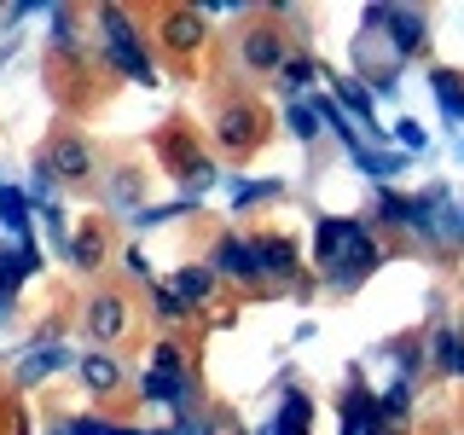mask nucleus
Here are the masks:
<instances>
[{"mask_svg": "<svg viewBox=\"0 0 464 435\" xmlns=\"http://www.w3.org/2000/svg\"><path fill=\"white\" fill-rule=\"evenodd\" d=\"M331 82H337V105H343V116H360V128H366L372 140L383 134V128H377V93H372V87H360L354 76H331Z\"/></svg>", "mask_w": 464, "mask_h": 435, "instance_id": "obj_7", "label": "nucleus"}, {"mask_svg": "<svg viewBox=\"0 0 464 435\" xmlns=\"http://www.w3.org/2000/svg\"><path fill=\"white\" fill-rule=\"evenodd\" d=\"M285 128H290L296 140H314V134H319V116H314V105H308V99H296V105L285 111Z\"/></svg>", "mask_w": 464, "mask_h": 435, "instance_id": "obj_27", "label": "nucleus"}, {"mask_svg": "<svg viewBox=\"0 0 464 435\" xmlns=\"http://www.w3.org/2000/svg\"><path fill=\"white\" fill-rule=\"evenodd\" d=\"M354 163L372 174V180H389V174H401V157H389V151H372V145H360L354 151Z\"/></svg>", "mask_w": 464, "mask_h": 435, "instance_id": "obj_26", "label": "nucleus"}, {"mask_svg": "<svg viewBox=\"0 0 464 435\" xmlns=\"http://www.w3.org/2000/svg\"><path fill=\"white\" fill-rule=\"evenodd\" d=\"M87 331H93L99 343L122 337V331H128V302L122 296H93V308H87Z\"/></svg>", "mask_w": 464, "mask_h": 435, "instance_id": "obj_9", "label": "nucleus"}, {"mask_svg": "<svg viewBox=\"0 0 464 435\" xmlns=\"http://www.w3.org/2000/svg\"><path fill=\"white\" fill-rule=\"evenodd\" d=\"M430 87H435V99H441L447 122H464V82L453 70H430Z\"/></svg>", "mask_w": 464, "mask_h": 435, "instance_id": "obj_19", "label": "nucleus"}, {"mask_svg": "<svg viewBox=\"0 0 464 435\" xmlns=\"http://www.w3.org/2000/svg\"><path fill=\"white\" fill-rule=\"evenodd\" d=\"M64 360H70V348H64V343H41V348H29V354H24L18 377H24V383H35V377H53L58 366H64Z\"/></svg>", "mask_w": 464, "mask_h": 435, "instance_id": "obj_14", "label": "nucleus"}, {"mask_svg": "<svg viewBox=\"0 0 464 435\" xmlns=\"http://www.w3.org/2000/svg\"><path fill=\"white\" fill-rule=\"evenodd\" d=\"M435 203H441V186L424 198H401V192H377V221L389 227H406L418 238H430V221H435Z\"/></svg>", "mask_w": 464, "mask_h": 435, "instance_id": "obj_4", "label": "nucleus"}, {"mask_svg": "<svg viewBox=\"0 0 464 435\" xmlns=\"http://www.w3.org/2000/svg\"><path fill=\"white\" fill-rule=\"evenodd\" d=\"M273 192H279V180H238V174L227 180V198L238 203V209H244V203H261V198H273Z\"/></svg>", "mask_w": 464, "mask_h": 435, "instance_id": "obj_24", "label": "nucleus"}, {"mask_svg": "<svg viewBox=\"0 0 464 435\" xmlns=\"http://www.w3.org/2000/svg\"><path fill=\"white\" fill-rule=\"evenodd\" d=\"M122 273H128V279H151V261H145V250H128L122 256Z\"/></svg>", "mask_w": 464, "mask_h": 435, "instance_id": "obj_33", "label": "nucleus"}, {"mask_svg": "<svg viewBox=\"0 0 464 435\" xmlns=\"http://www.w3.org/2000/svg\"><path fill=\"white\" fill-rule=\"evenodd\" d=\"M314 250H319V267H325V279L337 290H354L377 261H383L377 244H372V232H366V221H348V215H325V221H319Z\"/></svg>", "mask_w": 464, "mask_h": 435, "instance_id": "obj_1", "label": "nucleus"}, {"mask_svg": "<svg viewBox=\"0 0 464 435\" xmlns=\"http://www.w3.org/2000/svg\"><path fill=\"white\" fill-rule=\"evenodd\" d=\"M35 267H41V250H35V244H18V250L0 256V302H6V296H12V290H18Z\"/></svg>", "mask_w": 464, "mask_h": 435, "instance_id": "obj_11", "label": "nucleus"}, {"mask_svg": "<svg viewBox=\"0 0 464 435\" xmlns=\"http://www.w3.org/2000/svg\"><path fill=\"white\" fill-rule=\"evenodd\" d=\"M64 435H134V430H116V424H99V418H76Z\"/></svg>", "mask_w": 464, "mask_h": 435, "instance_id": "obj_32", "label": "nucleus"}, {"mask_svg": "<svg viewBox=\"0 0 464 435\" xmlns=\"http://www.w3.org/2000/svg\"><path fill=\"white\" fill-rule=\"evenodd\" d=\"M383 29H389V47H395V58H418V47H424V18L406 6H389L383 12Z\"/></svg>", "mask_w": 464, "mask_h": 435, "instance_id": "obj_8", "label": "nucleus"}, {"mask_svg": "<svg viewBox=\"0 0 464 435\" xmlns=\"http://www.w3.org/2000/svg\"><path fill=\"white\" fill-rule=\"evenodd\" d=\"M290 267H296L290 238H256V273H267V279H290Z\"/></svg>", "mask_w": 464, "mask_h": 435, "instance_id": "obj_13", "label": "nucleus"}, {"mask_svg": "<svg viewBox=\"0 0 464 435\" xmlns=\"http://www.w3.org/2000/svg\"><path fill=\"white\" fill-rule=\"evenodd\" d=\"M58 435H64V430H58Z\"/></svg>", "mask_w": 464, "mask_h": 435, "instance_id": "obj_36", "label": "nucleus"}, {"mask_svg": "<svg viewBox=\"0 0 464 435\" xmlns=\"http://www.w3.org/2000/svg\"><path fill=\"white\" fill-rule=\"evenodd\" d=\"M99 24H105V53H111V64L122 70L128 82H140V87H151L157 82V70H151V58H145V47H140V35L128 29V18L116 6H105L99 12Z\"/></svg>", "mask_w": 464, "mask_h": 435, "instance_id": "obj_2", "label": "nucleus"}, {"mask_svg": "<svg viewBox=\"0 0 464 435\" xmlns=\"http://www.w3.org/2000/svg\"><path fill=\"white\" fill-rule=\"evenodd\" d=\"M99 256H105V238H99V232L70 238V261H76V267H99Z\"/></svg>", "mask_w": 464, "mask_h": 435, "instance_id": "obj_28", "label": "nucleus"}, {"mask_svg": "<svg viewBox=\"0 0 464 435\" xmlns=\"http://www.w3.org/2000/svg\"><path fill=\"white\" fill-rule=\"evenodd\" d=\"M82 383L105 395V389L122 383V372H116V360H111V354H87V360H82Z\"/></svg>", "mask_w": 464, "mask_h": 435, "instance_id": "obj_21", "label": "nucleus"}, {"mask_svg": "<svg viewBox=\"0 0 464 435\" xmlns=\"http://www.w3.org/2000/svg\"><path fill=\"white\" fill-rule=\"evenodd\" d=\"M0 227H6L18 244H29V198L18 186H0Z\"/></svg>", "mask_w": 464, "mask_h": 435, "instance_id": "obj_15", "label": "nucleus"}, {"mask_svg": "<svg viewBox=\"0 0 464 435\" xmlns=\"http://www.w3.org/2000/svg\"><path fill=\"white\" fill-rule=\"evenodd\" d=\"M140 395L145 401H169L174 412H186V401H192V377H186V360H180V348H157V366L140 377Z\"/></svg>", "mask_w": 464, "mask_h": 435, "instance_id": "obj_3", "label": "nucleus"}, {"mask_svg": "<svg viewBox=\"0 0 464 435\" xmlns=\"http://www.w3.org/2000/svg\"><path fill=\"white\" fill-rule=\"evenodd\" d=\"M163 41L174 53H192L198 41H203V18L198 12H169V24H163Z\"/></svg>", "mask_w": 464, "mask_h": 435, "instance_id": "obj_17", "label": "nucleus"}, {"mask_svg": "<svg viewBox=\"0 0 464 435\" xmlns=\"http://www.w3.org/2000/svg\"><path fill=\"white\" fill-rule=\"evenodd\" d=\"M279 76H285L290 93H302V87L314 82V64H308V58H285V70H279Z\"/></svg>", "mask_w": 464, "mask_h": 435, "instance_id": "obj_29", "label": "nucleus"}, {"mask_svg": "<svg viewBox=\"0 0 464 435\" xmlns=\"http://www.w3.org/2000/svg\"><path fill=\"white\" fill-rule=\"evenodd\" d=\"M256 435H279V430H273V424H267V430H256Z\"/></svg>", "mask_w": 464, "mask_h": 435, "instance_id": "obj_34", "label": "nucleus"}, {"mask_svg": "<svg viewBox=\"0 0 464 435\" xmlns=\"http://www.w3.org/2000/svg\"><path fill=\"white\" fill-rule=\"evenodd\" d=\"M395 140L406 145V151H424V145H430V134L412 122V116H401V122H395Z\"/></svg>", "mask_w": 464, "mask_h": 435, "instance_id": "obj_31", "label": "nucleus"}, {"mask_svg": "<svg viewBox=\"0 0 464 435\" xmlns=\"http://www.w3.org/2000/svg\"><path fill=\"white\" fill-rule=\"evenodd\" d=\"M157 319H163V325H180V319H186V302L174 296V290H157Z\"/></svg>", "mask_w": 464, "mask_h": 435, "instance_id": "obj_30", "label": "nucleus"}, {"mask_svg": "<svg viewBox=\"0 0 464 435\" xmlns=\"http://www.w3.org/2000/svg\"><path fill=\"white\" fill-rule=\"evenodd\" d=\"M406 401H412V383H406V377H401V383L389 389L383 401H377V424H401V418L412 412V406H406Z\"/></svg>", "mask_w": 464, "mask_h": 435, "instance_id": "obj_23", "label": "nucleus"}, {"mask_svg": "<svg viewBox=\"0 0 464 435\" xmlns=\"http://www.w3.org/2000/svg\"><path fill=\"white\" fill-rule=\"evenodd\" d=\"M308 418H314V401L290 389V395H285V412H279V424H273V430H279V435H308Z\"/></svg>", "mask_w": 464, "mask_h": 435, "instance_id": "obj_20", "label": "nucleus"}, {"mask_svg": "<svg viewBox=\"0 0 464 435\" xmlns=\"http://www.w3.org/2000/svg\"><path fill=\"white\" fill-rule=\"evenodd\" d=\"M459 157H464V134H459Z\"/></svg>", "mask_w": 464, "mask_h": 435, "instance_id": "obj_35", "label": "nucleus"}, {"mask_svg": "<svg viewBox=\"0 0 464 435\" xmlns=\"http://www.w3.org/2000/svg\"><path fill=\"white\" fill-rule=\"evenodd\" d=\"M244 64H250V70H285L279 29H250V35H244Z\"/></svg>", "mask_w": 464, "mask_h": 435, "instance_id": "obj_10", "label": "nucleus"}, {"mask_svg": "<svg viewBox=\"0 0 464 435\" xmlns=\"http://www.w3.org/2000/svg\"><path fill=\"white\" fill-rule=\"evenodd\" d=\"M41 169L58 174V180H82L87 169H93V151L76 140V134H64V140H53L47 145V157H41Z\"/></svg>", "mask_w": 464, "mask_h": 435, "instance_id": "obj_6", "label": "nucleus"}, {"mask_svg": "<svg viewBox=\"0 0 464 435\" xmlns=\"http://www.w3.org/2000/svg\"><path fill=\"white\" fill-rule=\"evenodd\" d=\"M209 273L215 279H261L256 273V244L250 238H215V250H209Z\"/></svg>", "mask_w": 464, "mask_h": 435, "instance_id": "obj_5", "label": "nucleus"}, {"mask_svg": "<svg viewBox=\"0 0 464 435\" xmlns=\"http://www.w3.org/2000/svg\"><path fill=\"white\" fill-rule=\"evenodd\" d=\"M435 360H441V366L453 372V377H464V337H459L453 325H441V331H435Z\"/></svg>", "mask_w": 464, "mask_h": 435, "instance_id": "obj_22", "label": "nucleus"}, {"mask_svg": "<svg viewBox=\"0 0 464 435\" xmlns=\"http://www.w3.org/2000/svg\"><path fill=\"white\" fill-rule=\"evenodd\" d=\"M221 140L227 145H250L256 140V111H227L221 116Z\"/></svg>", "mask_w": 464, "mask_h": 435, "instance_id": "obj_25", "label": "nucleus"}, {"mask_svg": "<svg viewBox=\"0 0 464 435\" xmlns=\"http://www.w3.org/2000/svg\"><path fill=\"white\" fill-rule=\"evenodd\" d=\"M169 290L186 302V308H192V302H209V290H215V273H209V267H180Z\"/></svg>", "mask_w": 464, "mask_h": 435, "instance_id": "obj_18", "label": "nucleus"}, {"mask_svg": "<svg viewBox=\"0 0 464 435\" xmlns=\"http://www.w3.org/2000/svg\"><path fill=\"white\" fill-rule=\"evenodd\" d=\"M343 435H377V401L366 389H348L343 395Z\"/></svg>", "mask_w": 464, "mask_h": 435, "instance_id": "obj_12", "label": "nucleus"}, {"mask_svg": "<svg viewBox=\"0 0 464 435\" xmlns=\"http://www.w3.org/2000/svg\"><path fill=\"white\" fill-rule=\"evenodd\" d=\"M430 238L435 244H464V203H453L441 192V203H435V221H430Z\"/></svg>", "mask_w": 464, "mask_h": 435, "instance_id": "obj_16", "label": "nucleus"}]
</instances>
